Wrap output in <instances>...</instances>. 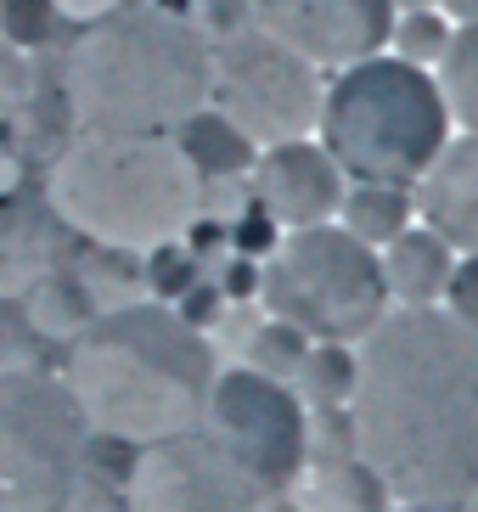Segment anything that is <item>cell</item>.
Listing matches in <instances>:
<instances>
[{
	"mask_svg": "<svg viewBox=\"0 0 478 512\" xmlns=\"http://www.w3.org/2000/svg\"><path fill=\"white\" fill-rule=\"evenodd\" d=\"M434 85L445 96L450 124H462L467 136H478V23H456L434 62Z\"/></svg>",
	"mask_w": 478,
	"mask_h": 512,
	"instance_id": "obj_20",
	"label": "cell"
},
{
	"mask_svg": "<svg viewBox=\"0 0 478 512\" xmlns=\"http://www.w3.org/2000/svg\"><path fill=\"white\" fill-rule=\"evenodd\" d=\"M197 29L203 34H220V40H231V34H242V29H254V0H197Z\"/></svg>",
	"mask_w": 478,
	"mask_h": 512,
	"instance_id": "obj_28",
	"label": "cell"
},
{
	"mask_svg": "<svg viewBox=\"0 0 478 512\" xmlns=\"http://www.w3.org/2000/svg\"><path fill=\"white\" fill-rule=\"evenodd\" d=\"M445 40H450V23H445V12H439V6H417V12L394 17V34H389L394 57L417 62V68H428V62H439V51H445Z\"/></svg>",
	"mask_w": 478,
	"mask_h": 512,
	"instance_id": "obj_23",
	"label": "cell"
},
{
	"mask_svg": "<svg viewBox=\"0 0 478 512\" xmlns=\"http://www.w3.org/2000/svg\"><path fill=\"white\" fill-rule=\"evenodd\" d=\"M315 338H304L299 327H287V321L265 316L254 327V338H248V355H242V366H254V372L276 377V383H293V372H299V361L310 355Z\"/></svg>",
	"mask_w": 478,
	"mask_h": 512,
	"instance_id": "obj_22",
	"label": "cell"
},
{
	"mask_svg": "<svg viewBox=\"0 0 478 512\" xmlns=\"http://www.w3.org/2000/svg\"><path fill=\"white\" fill-rule=\"evenodd\" d=\"M23 85H29V74H23V57L6 46V51H0V107H12L17 96H23Z\"/></svg>",
	"mask_w": 478,
	"mask_h": 512,
	"instance_id": "obj_30",
	"label": "cell"
},
{
	"mask_svg": "<svg viewBox=\"0 0 478 512\" xmlns=\"http://www.w3.org/2000/svg\"><path fill=\"white\" fill-rule=\"evenodd\" d=\"M259 299H265V316L299 327L315 344H360L389 316L377 248L349 237L338 220L287 231L259 265Z\"/></svg>",
	"mask_w": 478,
	"mask_h": 512,
	"instance_id": "obj_6",
	"label": "cell"
},
{
	"mask_svg": "<svg viewBox=\"0 0 478 512\" xmlns=\"http://www.w3.org/2000/svg\"><path fill=\"white\" fill-rule=\"evenodd\" d=\"M254 501L259 484L197 428L180 439L141 445L130 484H124L130 512H254Z\"/></svg>",
	"mask_w": 478,
	"mask_h": 512,
	"instance_id": "obj_10",
	"label": "cell"
},
{
	"mask_svg": "<svg viewBox=\"0 0 478 512\" xmlns=\"http://www.w3.org/2000/svg\"><path fill=\"white\" fill-rule=\"evenodd\" d=\"M34 344H40V332L23 316V299H0V372L34 366Z\"/></svg>",
	"mask_w": 478,
	"mask_h": 512,
	"instance_id": "obj_26",
	"label": "cell"
},
{
	"mask_svg": "<svg viewBox=\"0 0 478 512\" xmlns=\"http://www.w3.org/2000/svg\"><path fill=\"white\" fill-rule=\"evenodd\" d=\"M254 209L276 220V231H304V226H332L338 203L349 192V175L332 164V152L321 141H276L259 147L254 169Z\"/></svg>",
	"mask_w": 478,
	"mask_h": 512,
	"instance_id": "obj_12",
	"label": "cell"
},
{
	"mask_svg": "<svg viewBox=\"0 0 478 512\" xmlns=\"http://www.w3.org/2000/svg\"><path fill=\"white\" fill-rule=\"evenodd\" d=\"M90 428L57 372H0V512H57L85 479Z\"/></svg>",
	"mask_w": 478,
	"mask_h": 512,
	"instance_id": "obj_7",
	"label": "cell"
},
{
	"mask_svg": "<svg viewBox=\"0 0 478 512\" xmlns=\"http://www.w3.org/2000/svg\"><path fill=\"white\" fill-rule=\"evenodd\" d=\"M389 512H445V507H389Z\"/></svg>",
	"mask_w": 478,
	"mask_h": 512,
	"instance_id": "obj_33",
	"label": "cell"
},
{
	"mask_svg": "<svg viewBox=\"0 0 478 512\" xmlns=\"http://www.w3.org/2000/svg\"><path fill=\"white\" fill-rule=\"evenodd\" d=\"M57 512H130L124 507V490H113V484L107 479H79L74 490H68V501H62Z\"/></svg>",
	"mask_w": 478,
	"mask_h": 512,
	"instance_id": "obj_29",
	"label": "cell"
},
{
	"mask_svg": "<svg viewBox=\"0 0 478 512\" xmlns=\"http://www.w3.org/2000/svg\"><path fill=\"white\" fill-rule=\"evenodd\" d=\"M439 310H445V316H456L467 332H478V254H456Z\"/></svg>",
	"mask_w": 478,
	"mask_h": 512,
	"instance_id": "obj_27",
	"label": "cell"
},
{
	"mask_svg": "<svg viewBox=\"0 0 478 512\" xmlns=\"http://www.w3.org/2000/svg\"><path fill=\"white\" fill-rule=\"evenodd\" d=\"M400 0H254V29L310 68H349L389 46Z\"/></svg>",
	"mask_w": 478,
	"mask_h": 512,
	"instance_id": "obj_11",
	"label": "cell"
},
{
	"mask_svg": "<svg viewBox=\"0 0 478 512\" xmlns=\"http://www.w3.org/2000/svg\"><path fill=\"white\" fill-rule=\"evenodd\" d=\"M293 501L304 512H389V490L372 467L355 451H332V456H310L304 479L293 484Z\"/></svg>",
	"mask_w": 478,
	"mask_h": 512,
	"instance_id": "obj_16",
	"label": "cell"
},
{
	"mask_svg": "<svg viewBox=\"0 0 478 512\" xmlns=\"http://www.w3.org/2000/svg\"><path fill=\"white\" fill-rule=\"evenodd\" d=\"M349 451L394 507L456 512L478 484V332L445 310H389L355 344Z\"/></svg>",
	"mask_w": 478,
	"mask_h": 512,
	"instance_id": "obj_1",
	"label": "cell"
},
{
	"mask_svg": "<svg viewBox=\"0 0 478 512\" xmlns=\"http://www.w3.org/2000/svg\"><path fill=\"white\" fill-rule=\"evenodd\" d=\"M450 141V113L434 74L405 57H366L338 68L321 96V147L349 181L417 186Z\"/></svg>",
	"mask_w": 478,
	"mask_h": 512,
	"instance_id": "obj_5",
	"label": "cell"
},
{
	"mask_svg": "<svg viewBox=\"0 0 478 512\" xmlns=\"http://www.w3.org/2000/svg\"><path fill=\"white\" fill-rule=\"evenodd\" d=\"M45 203L74 237L113 254H152L197 220L203 181L169 136H90L79 130L51 158Z\"/></svg>",
	"mask_w": 478,
	"mask_h": 512,
	"instance_id": "obj_4",
	"label": "cell"
},
{
	"mask_svg": "<svg viewBox=\"0 0 478 512\" xmlns=\"http://www.w3.org/2000/svg\"><path fill=\"white\" fill-rule=\"evenodd\" d=\"M209 102L254 147H276V141H304L321 124V79L310 62L276 46L270 34L242 29L231 40H214Z\"/></svg>",
	"mask_w": 478,
	"mask_h": 512,
	"instance_id": "obj_9",
	"label": "cell"
},
{
	"mask_svg": "<svg viewBox=\"0 0 478 512\" xmlns=\"http://www.w3.org/2000/svg\"><path fill=\"white\" fill-rule=\"evenodd\" d=\"M141 259H147V282L158 287V304L180 299V293L197 282V265H192V254H186V242H164V248H152V254H141Z\"/></svg>",
	"mask_w": 478,
	"mask_h": 512,
	"instance_id": "obj_25",
	"label": "cell"
},
{
	"mask_svg": "<svg viewBox=\"0 0 478 512\" xmlns=\"http://www.w3.org/2000/svg\"><path fill=\"white\" fill-rule=\"evenodd\" d=\"M62 226L51 203H23L17 192L0 197V299H23L40 276L62 271Z\"/></svg>",
	"mask_w": 478,
	"mask_h": 512,
	"instance_id": "obj_14",
	"label": "cell"
},
{
	"mask_svg": "<svg viewBox=\"0 0 478 512\" xmlns=\"http://www.w3.org/2000/svg\"><path fill=\"white\" fill-rule=\"evenodd\" d=\"M287 389L304 411H344L355 394V344H310Z\"/></svg>",
	"mask_w": 478,
	"mask_h": 512,
	"instance_id": "obj_21",
	"label": "cell"
},
{
	"mask_svg": "<svg viewBox=\"0 0 478 512\" xmlns=\"http://www.w3.org/2000/svg\"><path fill=\"white\" fill-rule=\"evenodd\" d=\"M57 0H0V34L6 46H45L57 34Z\"/></svg>",
	"mask_w": 478,
	"mask_h": 512,
	"instance_id": "obj_24",
	"label": "cell"
},
{
	"mask_svg": "<svg viewBox=\"0 0 478 512\" xmlns=\"http://www.w3.org/2000/svg\"><path fill=\"white\" fill-rule=\"evenodd\" d=\"M209 91L214 40L164 6H113L62 62L68 119L90 136H175Z\"/></svg>",
	"mask_w": 478,
	"mask_h": 512,
	"instance_id": "obj_3",
	"label": "cell"
},
{
	"mask_svg": "<svg viewBox=\"0 0 478 512\" xmlns=\"http://www.w3.org/2000/svg\"><path fill=\"white\" fill-rule=\"evenodd\" d=\"M439 12L456 17V23H478V0H439Z\"/></svg>",
	"mask_w": 478,
	"mask_h": 512,
	"instance_id": "obj_31",
	"label": "cell"
},
{
	"mask_svg": "<svg viewBox=\"0 0 478 512\" xmlns=\"http://www.w3.org/2000/svg\"><path fill=\"white\" fill-rule=\"evenodd\" d=\"M456 512H478V484H473V490L462 496V507H456Z\"/></svg>",
	"mask_w": 478,
	"mask_h": 512,
	"instance_id": "obj_32",
	"label": "cell"
},
{
	"mask_svg": "<svg viewBox=\"0 0 478 512\" xmlns=\"http://www.w3.org/2000/svg\"><path fill=\"white\" fill-rule=\"evenodd\" d=\"M57 377L68 383L90 434L158 445L203 422L220 361L209 338L169 304L135 299L90 321L68 344V366Z\"/></svg>",
	"mask_w": 478,
	"mask_h": 512,
	"instance_id": "obj_2",
	"label": "cell"
},
{
	"mask_svg": "<svg viewBox=\"0 0 478 512\" xmlns=\"http://www.w3.org/2000/svg\"><path fill=\"white\" fill-rule=\"evenodd\" d=\"M169 141L180 147V158L192 164V175L203 186H209V181H231V175H248V169H254V158H259V147L242 136V130L225 119L214 102L197 107V113L180 124Z\"/></svg>",
	"mask_w": 478,
	"mask_h": 512,
	"instance_id": "obj_17",
	"label": "cell"
},
{
	"mask_svg": "<svg viewBox=\"0 0 478 512\" xmlns=\"http://www.w3.org/2000/svg\"><path fill=\"white\" fill-rule=\"evenodd\" d=\"M377 265H383V287L400 310H434L445 299L456 248L445 237H434L428 226H405L389 248H377Z\"/></svg>",
	"mask_w": 478,
	"mask_h": 512,
	"instance_id": "obj_15",
	"label": "cell"
},
{
	"mask_svg": "<svg viewBox=\"0 0 478 512\" xmlns=\"http://www.w3.org/2000/svg\"><path fill=\"white\" fill-rule=\"evenodd\" d=\"M417 209L422 226L456 254H478V136L445 141V152L417 181Z\"/></svg>",
	"mask_w": 478,
	"mask_h": 512,
	"instance_id": "obj_13",
	"label": "cell"
},
{
	"mask_svg": "<svg viewBox=\"0 0 478 512\" xmlns=\"http://www.w3.org/2000/svg\"><path fill=\"white\" fill-rule=\"evenodd\" d=\"M197 434L214 439L259 484V496L293 490L315 456L310 411L299 406V394L276 377L254 372V366H231V372L214 377Z\"/></svg>",
	"mask_w": 478,
	"mask_h": 512,
	"instance_id": "obj_8",
	"label": "cell"
},
{
	"mask_svg": "<svg viewBox=\"0 0 478 512\" xmlns=\"http://www.w3.org/2000/svg\"><path fill=\"white\" fill-rule=\"evenodd\" d=\"M411 186H389V181H355L338 203V226L349 237H360L366 248H389L405 226H411Z\"/></svg>",
	"mask_w": 478,
	"mask_h": 512,
	"instance_id": "obj_19",
	"label": "cell"
},
{
	"mask_svg": "<svg viewBox=\"0 0 478 512\" xmlns=\"http://www.w3.org/2000/svg\"><path fill=\"white\" fill-rule=\"evenodd\" d=\"M23 316H29V327L40 332V338H68V344H74L102 310H96V299H90L85 276L51 271V276H40V282L23 293Z\"/></svg>",
	"mask_w": 478,
	"mask_h": 512,
	"instance_id": "obj_18",
	"label": "cell"
}]
</instances>
